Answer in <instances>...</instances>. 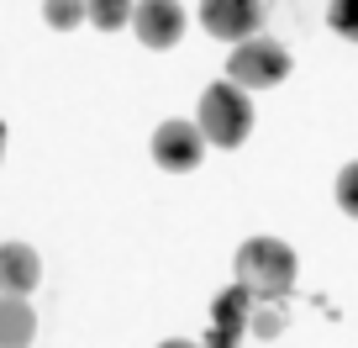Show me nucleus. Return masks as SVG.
Here are the masks:
<instances>
[{
  "mask_svg": "<svg viewBox=\"0 0 358 348\" xmlns=\"http://www.w3.org/2000/svg\"><path fill=\"white\" fill-rule=\"evenodd\" d=\"M237 280L258 295V301H280L295 285V248L280 237H248L237 248Z\"/></svg>",
  "mask_w": 358,
  "mask_h": 348,
  "instance_id": "nucleus-1",
  "label": "nucleus"
},
{
  "mask_svg": "<svg viewBox=\"0 0 358 348\" xmlns=\"http://www.w3.org/2000/svg\"><path fill=\"white\" fill-rule=\"evenodd\" d=\"M201 148H206V132H201V122H164L153 132V158L164 169H195L201 164Z\"/></svg>",
  "mask_w": 358,
  "mask_h": 348,
  "instance_id": "nucleus-6",
  "label": "nucleus"
},
{
  "mask_svg": "<svg viewBox=\"0 0 358 348\" xmlns=\"http://www.w3.org/2000/svg\"><path fill=\"white\" fill-rule=\"evenodd\" d=\"M43 16H48V27L69 32V27L90 22V0H43Z\"/></svg>",
  "mask_w": 358,
  "mask_h": 348,
  "instance_id": "nucleus-10",
  "label": "nucleus"
},
{
  "mask_svg": "<svg viewBox=\"0 0 358 348\" xmlns=\"http://www.w3.org/2000/svg\"><path fill=\"white\" fill-rule=\"evenodd\" d=\"M280 327H285V322H280V312H258V316H253V333H258V337H274Z\"/></svg>",
  "mask_w": 358,
  "mask_h": 348,
  "instance_id": "nucleus-14",
  "label": "nucleus"
},
{
  "mask_svg": "<svg viewBox=\"0 0 358 348\" xmlns=\"http://www.w3.org/2000/svg\"><path fill=\"white\" fill-rule=\"evenodd\" d=\"M327 22H332V32H343L348 43H358V0H332Z\"/></svg>",
  "mask_w": 358,
  "mask_h": 348,
  "instance_id": "nucleus-12",
  "label": "nucleus"
},
{
  "mask_svg": "<svg viewBox=\"0 0 358 348\" xmlns=\"http://www.w3.org/2000/svg\"><path fill=\"white\" fill-rule=\"evenodd\" d=\"M264 22V6L258 0H201V27L211 37H227V43H248Z\"/></svg>",
  "mask_w": 358,
  "mask_h": 348,
  "instance_id": "nucleus-4",
  "label": "nucleus"
},
{
  "mask_svg": "<svg viewBox=\"0 0 358 348\" xmlns=\"http://www.w3.org/2000/svg\"><path fill=\"white\" fill-rule=\"evenodd\" d=\"M253 301H258V295L248 291L243 280H237L232 291H222V301H216V327L237 337V333H243V327H248V316H253Z\"/></svg>",
  "mask_w": 358,
  "mask_h": 348,
  "instance_id": "nucleus-9",
  "label": "nucleus"
},
{
  "mask_svg": "<svg viewBox=\"0 0 358 348\" xmlns=\"http://www.w3.org/2000/svg\"><path fill=\"white\" fill-rule=\"evenodd\" d=\"M248 127H253V106H248V95H243V85H211V90L201 95V132H206V143H216V148H237L248 137Z\"/></svg>",
  "mask_w": 358,
  "mask_h": 348,
  "instance_id": "nucleus-2",
  "label": "nucleus"
},
{
  "mask_svg": "<svg viewBox=\"0 0 358 348\" xmlns=\"http://www.w3.org/2000/svg\"><path fill=\"white\" fill-rule=\"evenodd\" d=\"M158 348H195V343H185V337H174V343H158Z\"/></svg>",
  "mask_w": 358,
  "mask_h": 348,
  "instance_id": "nucleus-15",
  "label": "nucleus"
},
{
  "mask_svg": "<svg viewBox=\"0 0 358 348\" xmlns=\"http://www.w3.org/2000/svg\"><path fill=\"white\" fill-rule=\"evenodd\" d=\"M285 74H290V53H285L274 37H248V43H237L232 58H227V79H232V85H248V90L280 85Z\"/></svg>",
  "mask_w": 358,
  "mask_h": 348,
  "instance_id": "nucleus-3",
  "label": "nucleus"
},
{
  "mask_svg": "<svg viewBox=\"0 0 358 348\" xmlns=\"http://www.w3.org/2000/svg\"><path fill=\"white\" fill-rule=\"evenodd\" d=\"M132 0H90V22L101 27V32H116L122 22H132Z\"/></svg>",
  "mask_w": 358,
  "mask_h": 348,
  "instance_id": "nucleus-11",
  "label": "nucleus"
},
{
  "mask_svg": "<svg viewBox=\"0 0 358 348\" xmlns=\"http://www.w3.org/2000/svg\"><path fill=\"white\" fill-rule=\"evenodd\" d=\"M337 206H343L348 216H358V158L337 174Z\"/></svg>",
  "mask_w": 358,
  "mask_h": 348,
  "instance_id": "nucleus-13",
  "label": "nucleus"
},
{
  "mask_svg": "<svg viewBox=\"0 0 358 348\" xmlns=\"http://www.w3.org/2000/svg\"><path fill=\"white\" fill-rule=\"evenodd\" d=\"M0 148H6V122H0Z\"/></svg>",
  "mask_w": 358,
  "mask_h": 348,
  "instance_id": "nucleus-16",
  "label": "nucleus"
},
{
  "mask_svg": "<svg viewBox=\"0 0 358 348\" xmlns=\"http://www.w3.org/2000/svg\"><path fill=\"white\" fill-rule=\"evenodd\" d=\"M132 32H137V43H143V48H174L179 32H185V11H179V0H137Z\"/></svg>",
  "mask_w": 358,
  "mask_h": 348,
  "instance_id": "nucleus-5",
  "label": "nucleus"
},
{
  "mask_svg": "<svg viewBox=\"0 0 358 348\" xmlns=\"http://www.w3.org/2000/svg\"><path fill=\"white\" fill-rule=\"evenodd\" d=\"M37 333V316L22 295H0V348H27Z\"/></svg>",
  "mask_w": 358,
  "mask_h": 348,
  "instance_id": "nucleus-8",
  "label": "nucleus"
},
{
  "mask_svg": "<svg viewBox=\"0 0 358 348\" xmlns=\"http://www.w3.org/2000/svg\"><path fill=\"white\" fill-rule=\"evenodd\" d=\"M43 280V264H37V248L27 243H0V291L6 295H27Z\"/></svg>",
  "mask_w": 358,
  "mask_h": 348,
  "instance_id": "nucleus-7",
  "label": "nucleus"
}]
</instances>
